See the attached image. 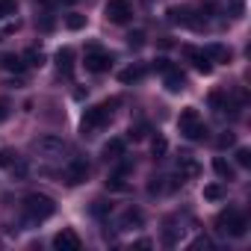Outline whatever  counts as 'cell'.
Instances as JSON below:
<instances>
[{
	"label": "cell",
	"instance_id": "obj_19",
	"mask_svg": "<svg viewBox=\"0 0 251 251\" xmlns=\"http://www.w3.org/2000/svg\"><path fill=\"white\" fill-rule=\"evenodd\" d=\"M210 106H213L216 112L233 109V106H230V95H227V92H213V95H210Z\"/></svg>",
	"mask_w": 251,
	"mask_h": 251
},
{
	"label": "cell",
	"instance_id": "obj_28",
	"mask_svg": "<svg viewBox=\"0 0 251 251\" xmlns=\"http://www.w3.org/2000/svg\"><path fill=\"white\" fill-rule=\"evenodd\" d=\"M216 145H219V148H233V145H236V136H233L230 130H225V133L216 139Z\"/></svg>",
	"mask_w": 251,
	"mask_h": 251
},
{
	"label": "cell",
	"instance_id": "obj_22",
	"mask_svg": "<svg viewBox=\"0 0 251 251\" xmlns=\"http://www.w3.org/2000/svg\"><path fill=\"white\" fill-rule=\"evenodd\" d=\"M65 27H68V30H83V27H86V15L68 12V15H65Z\"/></svg>",
	"mask_w": 251,
	"mask_h": 251
},
{
	"label": "cell",
	"instance_id": "obj_20",
	"mask_svg": "<svg viewBox=\"0 0 251 251\" xmlns=\"http://www.w3.org/2000/svg\"><path fill=\"white\" fill-rule=\"evenodd\" d=\"M213 169H216V175H219L222 180H233V166H230V163H225L222 157H216V160H213Z\"/></svg>",
	"mask_w": 251,
	"mask_h": 251
},
{
	"label": "cell",
	"instance_id": "obj_31",
	"mask_svg": "<svg viewBox=\"0 0 251 251\" xmlns=\"http://www.w3.org/2000/svg\"><path fill=\"white\" fill-rule=\"evenodd\" d=\"M9 169H12V175H15V177H27V163H24L21 157H18V160H15Z\"/></svg>",
	"mask_w": 251,
	"mask_h": 251
},
{
	"label": "cell",
	"instance_id": "obj_15",
	"mask_svg": "<svg viewBox=\"0 0 251 251\" xmlns=\"http://www.w3.org/2000/svg\"><path fill=\"white\" fill-rule=\"evenodd\" d=\"M204 56L210 59V62H230V48H225V45H207L204 48Z\"/></svg>",
	"mask_w": 251,
	"mask_h": 251
},
{
	"label": "cell",
	"instance_id": "obj_33",
	"mask_svg": "<svg viewBox=\"0 0 251 251\" xmlns=\"http://www.w3.org/2000/svg\"><path fill=\"white\" fill-rule=\"evenodd\" d=\"M201 248H210V239H207V236H198V239L189 245V251H201Z\"/></svg>",
	"mask_w": 251,
	"mask_h": 251
},
{
	"label": "cell",
	"instance_id": "obj_17",
	"mask_svg": "<svg viewBox=\"0 0 251 251\" xmlns=\"http://www.w3.org/2000/svg\"><path fill=\"white\" fill-rule=\"evenodd\" d=\"M166 89H169V92H183V89H186V77H183V71L169 68V71H166Z\"/></svg>",
	"mask_w": 251,
	"mask_h": 251
},
{
	"label": "cell",
	"instance_id": "obj_16",
	"mask_svg": "<svg viewBox=\"0 0 251 251\" xmlns=\"http://www.w3.org/2000/svg\"><path fill=\"white\" fill-rule=\"evenodd\" d=\"M145 74H148V68H145L142 62H133L130 68H124V71L118 74V80H121V83H139Z\"/></svg>",
	"mask_w": 251,
	"mask_h": 251
},
{
	"label": "cell",
	"instance_id": "obj_10",
	"mask_svg": "<svg viewBox=\"0 0 251 251\" xmlns=\"http://www.w3.org/2000/svg\"><path fill=\"white\" fill-rule=\"evenodd\" d=\"M80 236H77V230H71V227H62L56 236H53V248L56 251H80Z\"/></svg>",
	"mask_w": 251,
	"mask_h": 251
},
{
	"label": "cell",
	"instance_id": "obj_37",
	"mask_svg": "<svg viewBox=\"0 0 251 251\" xmlns=\"http://www.w3.org/2000/svg\"><path fill=\"white\" fill-rule=\"evenodd\" d=\"M151 245H154L151 239H139V242H133V248H151Z\"/></svg>",
	"mask_w": 251,
	"mask_h": 251
},
{
	"label": "cell",
	"instance_id": "obj_11",
	"mask_svg": "<svg viewBox=\"0 0 251 251\" xmlns=\"http://www.w3.org/2000/svg\"><path fill=\"white\" fill-rule=\"evenodd\" d=\"M183 56H186V59H192V65H195L201 74H210V71H213V62L204 56V50H198V48L186 45V48H183Z\"/></svg>",
	"mask_w": 251,
	"mask_h": 251
},
{
	"label": "cell",
	"instance_id": "obj_12",
	"mask_svg": "<svg viewBox=\"0 0 251 251\" xmlns=\"http://www.w3.org/2000/svg\"><path fill=\"white\" fill-rule=\"evenodd\" d=\"M142 222H145L142 210L130 207V210H124V213H121V219H118V230H130V227H142Z\"/></svg>",
	"mask_w": 251,
	"mask_h": 251
},
{
	"label": "cell",
	"instance_id": "obj_8",
	"mask_svg": "<svg viewBox=\"0 0 251 251\" xmlns=\"http://www.w3.org/2000/svg\"><path fill=\"white\" fill-rule=\"evenodd\" d=\"M62 177H65V183H68V186H77V183H83V180L89 177V163H86L83 157H74V160H68V166H65Z\"/></svg>",
	"mask_w": 251,
	"mask_h": 251
},
{
	"label": "cell",
	"instance_id": "obj_1",
	"mask_svg": "<svg viewBox=\"0 0 251 251\" xmlns=\"http://www.w3.org/2000/svg\"><path fill=\"white\" fill-rule=\"evenodd\" d=\"M53 213H56L53 198H48L42 192H33V195L24 198V219H27V225H39V222L50 219Z\"/></svg>",
	"mask_w": 251,
	"mask_h": 251
},
{
	"label": "cell",
	"instance_id": "obj_36",
	"mask_svg": "<svg viewBox=\"0 0 251 251\" xmlns=\"http://www.w3.org/2000/svg\"><path fill=\"white\" fill-rule=\"evenodd\" d=\"M6 115H9V100H6V98H0V121H3Z\"/></svg>",
	"mask_w": 251,
	"mask_h": 251
},
{
	"label": "cell",
	"instance_id": "obj_13",
	"mask_svg": "<svg viewBox=\"0 0 251 251\" xmlns=\"http://www.w3.org/2000/svg\"><path fill=\"white\" fill-rule=\"evenodd\" d=\"M177 175L186 180V177H198L201 175V166L192 160V154H180V160H177Z\"/></svg>",
	"mask_w": 251,
	"mask_h": 251
},
{
	"label": "cell",
	"instance_id": "obj_35",
	"mask_svg": "<svg viewBox=\"0 0 251 251\" xmlns=\"http://www.w3.org/2000/svg\"><path fill=\"white\" fill-rule=\"evenodd\" d=\"M154 68H157V71H163V74H166V71H169V68H175V65H172V62H169V59H157V62H154Z\"/></svg>",
	"mask_w": 251,
	"mask_h": 251
},
{
	"label": "cell",
	"instance_id": "obj_21",
	"mask_svg": "<svg viewBox=\"0 0 251 251\" xmlns=\"http://www.w3.org/2000/svg\"><path fill=\"white\" fill-rule=\"evenodd\" d=\"M24 65H33V68H39L42 62H45V53L42 50H36V48H30V50H24Z\"/></svg>",
	"mask_w": 251,
	"mask_h": 251
},
{
	"label": "cell",
	"instance_id": "obj_2",
	"mask_svg": "<svg viewBox=\"0 0 251 251\" xmlns=\"http://www.w3.org/2000/svg\"><path fill=\"white\" fill-rule=\"evenodd\" d=\"M177 127H180V133L189 139V142H204L207 139V124L201 121V115H198V109L195 106H186L183 112H180V118H177Z\"/></svg>",
	"mask_w": 251,
	"mask_h": 251
},
{
	"label": "cell",
	"instance_id": "obj_25",
	"mask_svg": "<svg viewBox=\"0 0 251 251\" xmlns=\"http://www.w3.org/2000/svg\"><path fill=\"white\" fill-rule=\"evenodd\" d=\"M18 12V3L15 0H0V18H9V15H15Z\"/></svg>",
	"mask_w": 251,
	"mask_h": 251
},
{
	"label": "cell",
	"instance_id": "obj_24",
	"mask_svg": "<svg viewBox=\"0 0 251 251\" xmlns=\"http://www.w3.org/2000/svg\"><path fill=\"white\" fill-rule=\"evenodd\" d=\"M166 151H169V142H166L163 136H154V139H151V154H154L157 160H163Z\"/></svg>",
	"mask_w": 251,
	"mask_h": 251
},
{
	"label": "cell",
	"instance_id": "obj_4",
	"mask_svg": "<svg viewBox=\"0 0 251 251\" xmlns=\"http://www.w3.org/2000/svg\"><path fill=\"white\" fill-rule=\"evenodd\" d=\"M216 230L227 233V236H245L248 233V222L239 210H222L216 216Z\"/></svg>",
	"mask_w": 251,
	"mask_h": 251
},
{
	"label": "cell",
	"instance_id": "obj_7",
	"mask_svg": "<svg viewBox=\"0 0 251 251\" xmlns=\"http://www.w3.org/2000/svg\"><path fill=\"white\" fill-rule=\"evenodd\" d=\"M106 18L112 24H127L130 15H133V6H130V0H106Z\"/></svg>",
	"mask_w": 251,
	"mask_h": 251
},
{
	"label": "cell",
	"instance_id": "obj_3",
	"mask_svg": "<svg viewBox=\"0 0 251 251\" xmlns=\"http://www.w3.org/2000/svg\"><path fill=\"white\" fill-rule=\"evenodd\" d=\"M118 100H109V103H98V106H92V109H86V115H83V121H80V130L86 133V136H92L95 130H100L103 124L112 118V106H115Z\"/></svg>",
	"mask_w": 251,
	"mask_h": 251
},
{
	"label": "cell",
	"instance_id": "obj_30",
	"mask_svg": "<svg viewBox=\"0 0 251 251\" xmlns=\"http://www.w3.org/2000/svg\"><path fill=\"white\" fill-rule=\"evenodd\" d=\"M127 45H130V48H142V45H145V33H142V30L130 33V36H127Z\"/></svg>",
	"mask_w": 251,
	"mask_h": 251
},
{
	"label": "cell",
	"instance_id": "obj_14",
	"mask_svg": "<svg viewBox=\"0 0 251 251\" xmlns=\"http://www.w3.org/2000/svg\"><path fill=\"white\" fill-rule=\"evenodd\" d=\"M56 68H59L62 77H71V74H74V50H71V48H62V50L56 53Z\"/></svg>",
	"mask_w": 251,
	"mask_h": 251
},
{
	"label": "cell",
	"instance_id": "obj_26",
	"mask_svg": "<svg viewBox=\"0 0 251 251\" xmlns=\"http://www.w3.org/2000/svg\"><path fill=\"white\" fill-rule=\"evenodd\" d=\"M148 133H151V127H148V124H145V121H142V124H136V127H130V139H133V142H139V139H145Z\"/></svg>",
	"mask_w": 251,
	"mask_h": 251
},
{
	"label": "cell",
	"instance_id": "obj_38",
	"mask_svg": "<svg viewBox=\"0 0 251 251\" xmlns=\"http://www.w3.org/2000/svg\"><path fill=\"white\" fill-rule=\"evenodd\" d=\"M65 3H77V0H65Z\"/></svg>",
	"mask_w": 251,
	"mask_h": 251
},
{
	"label": "cell",
	"instance_id": "obj_9",
	"mask_svg": "<svg viewBox=\"0 0 251 251\" xmlns=\"http://www.w3.org/2000/svg\"><path fill=\"white\" fill-rule=\"evenodd\" d=\"M169 21H172V24H183V27H201V24H204V21L195 15L192 6H175V9H169Z\"/></svg>",
	"mask_w": 251,
	"mask_h": 251
},
{
	"label": "cell",
	"instance_id": "obj_5",
	"mask_svg": "<svg viewBox=\"0 0 251 251\" xmlns=\"http://www.w3.org/2000/svg\"><path fill=\"white\" fill-rule=\"evenodd\" d=\"M33 151H36L42 160L56 163V160H62V157L68 154V145H65L59 136H39V139L33 142Z\"/></svg>",
	"mask_w": 251,
	"mask_h": 251
},
{
	"label": "cell",
	"instance_id": "obj_27",
	"mask_svg": "<svg viewBox=\"0 0 251 251\" xmlns=\"http://www.w3.org/2000/svg\"><path fill=\"white\" fill-rule=\"evenodd\" d=\"M204 198H207V201H219V198H222V186H219V183H207V186H204Z\"/></svg>",
	"mask_w": 251,
	"mask_h": 251
},
{
	"label": "cell",
	"instance_id": "obj_29",
	"mask_svg": "<svg viewBox=\"0 0 251 251\" xmlns=\"http://www.w3.org/2000/svg\"><path fill=\"white\" fill-rule=\"evenodd\" d=\"M236 166H242V169L251 166V151H248V148H239V151H236Z\"/></svg>",
	"mask_w": 251,
	"mask_h": 251
},
{
	"label": "cell",
	"instance_id": "obj_18",
	"mask_svg": "<svg viewBox=\"0 0 251 251\" xmlns=\"http://www.w3.org/2000/svg\"><path fill=\"white\" fill-rule=\"evenodd\" d=\"M124 157V139H109L103 145V160H121Z\"/></svg>",
	"mask_w": 251,
	"mask_h": 251
},
{
	"label": "cell",
	"instance_id": "obj_23",
	"mask_svg": "<svg viewBox=\"0 0 251 251\" xmlns=\"http://www.w3.org/2000/svg\"><path fill=\"white\" fill-rule=\"evenodd\" d=\"M3 68H6V71H15V74H21L27 65H24V59H21V56H12V53H9V56H3Z\"/></svg>",
	"mask_w": 251,
	"mask_h": 251
},
{
	"label": "cell",
	"instance_id": "obj_6",
	"mask_svg": "<svg viewBox=\"0 0 251 251\" xmlns=\"http://www.w3.org/2000/svg\"><path fill=\"white\" fill-rule=\"evenodd\" d=\"M83 65H86V71H92V74H103V71L112 68V56H109L106 50H100V48H89Z\"/></svg>",
	"mask_w": 251,
	"mask_h": 251
},
{
	"label": "cell",
	"instance_id": "obj_34",
	"mask_svg": "<svg viewBox=\"0 0 251 251\" xmlns=\"http://www.w3.org/2000/svg\"><path fill=\"white\" fill-rule=\"evenodd\" d=\"M106 210H109V204H106V201H95V207H92V213H95V216H106Z\"/></svg>",
	"mask_w": 251,
	"mask_h": 251
},
{
	"label": "cell",
	"instance_id": "obj_32",
	"mask_svg": "<svg viewBox=\"0 0 251 251\" xmlns=\"http://www.w3.org/2000/svg\"><path fill=\"white\" fill-rule=\"evenodd\" d=\"M15 160H18V154H15V151H0V166H6V169H9Z\"/></svg>",
	"mask_w": 251,
	"mask_h": 251
}]
</instances>
